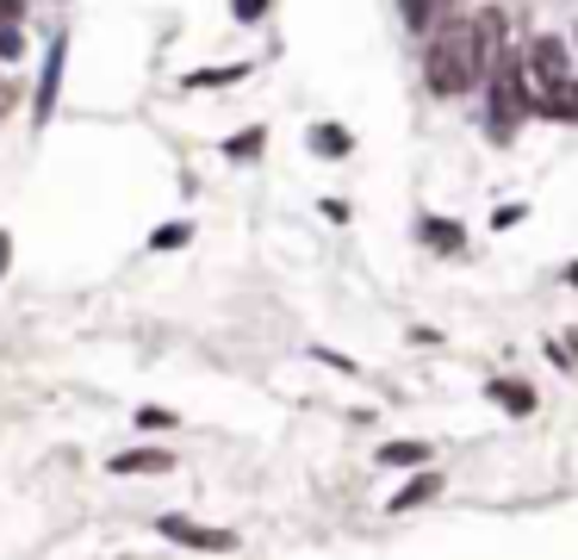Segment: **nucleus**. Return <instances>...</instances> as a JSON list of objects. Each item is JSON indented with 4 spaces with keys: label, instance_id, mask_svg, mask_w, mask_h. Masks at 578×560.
I'll return each instance as SVG.
<instances>
[{
    "label": "nucleus",
    "instance_id": "obj_1",
    "mask_svg": "<svg viewBox=\"0 0 578 560\" xmlns=\"http://www.w3.org/2000/svg\"><path fill=\"white\" fill-rule=\"evenodd\" d=\"M492 69V32L485 20H448L429 25V50H424V81L436 100H461L473 88H485Z\"/></svg>",
    "mask_w": 578,
    "mask_h": 560
},
{
    "label": "nucleus",
    "instance_id": "obj_2",
    "mask_svg": "<svg viewBox=\"0 0 578 560\" xmlns=\"http://www.w3.org/2000/svg\"><path fill=\"white\" fill-rule=\"evenodd\" d=\"M529 113H535V94H529V57H522V50H498L492 69H485V132H492V144H510Z\"/></svg>",
    "mask_w": 578,
    "mask_h": 560
},
{
    "label": "nucleus",
    "instance_id": "obj_3",
    "mask_svg": "<svg viewBox=\"0 0 578 560\" xmlns=\"http://www.w3.org/2000/svg\"><path fill=\"white\" fill-rule=\"evenodd\" d=\"M566 76H573V50H566V38H535L529 44V88L554 94Z\"/></svg>",
    "mask_w": 578,
    "mask_h": 560
},
{
    "label": "nucleus",
    "instance_id": "obj_4",
    "mask_svg": "<svg viewBox=\"0 0 578 560\" xmlns=\"http://www.w3.org/2000/svg\"><path fill=\"white\" fill-rule=\"evenodd\" d=\"M155 529H162L174 548H206V555H231V548H236L231 529H206V523H187V517H162Z\"/></svg>",
    "mask_w": 578,
    "mask_h": 560
},
{
    "label": "nucleus",
    "instance_id": "obj_5",
    "mask_svg": "<svg viewBox=\"0 0 578 560\" xmlns=\"http://www.w3.org/2000/svg\"><path fill=\"white\" fill-rule=\"evenodd\" d=\"M62 62H69V38H50V57H44V76H38V100H32V118H38V125H50V113H57Z\"/></svg>",
    "mask_w": 578,
    "mask_h": 560
},
{
    "label": "nucleus",
    "instance_id": "obj_6",
    "mask_svg": "<svg viewBox=\"0 0 578 560\" xmlns=\"http://www.w3.org/2000/svg\"><path fill=\"white\" fill-rule=\"evenodd\" d=\"M535 113H541V118H554V125H578V81L566 76L554 94H541V100H535Z\"/></svg>",
    "mask_w": 578,
    "mask_h": 560
},
{
    "label": "nucleus",
    "instance_id": "obj_7",
    "mask_svg": "<svg viewBox=\"0 0 578 560\" xmlns=\"http://www.w3.org/2000/svg\"><path fill=\"white\" fill-rule=\"evenodd\" d=\"M174 455L169 448H125V455H113V473H169Z\"/></svg>",
    "mask_w": 578,
    "mask_h": 560
},
{
    "label": "nucleus",
    "instance_id": "obj_8",
    "mask_svg": "<svg viewBox=\"0 0 578 560\" xmlns=\"http://www.w3.org/2000/svg\"><path fill=\"white\" fill-rule=\"evenodd\" d=\"M417 237H424L429 250H442V255H461L466 250V237H461V225H454V218H424V225H417Z\"/></svg>",
    "mask_w": 578,
    "mask_h": 560
},
{
    "label": "nucleus",
    "instance_id": "obj_9",
    "mask_svg": "<svg viewBox=\"0 0 578 560\" xmlns=\"http://www.w3.org/2000/svg\"><path fill=\"white\" fill-rule=\"evenodd\" d=\"M305 144H311V156H324V162H343V156L355 150V137H348L343 125H311Z\"/></svg>",
    "mask_w": 578,
    "mask_h": 560
},
{
    "label": "nucleus",
    "instance_id": "obj_10",
    "mask_svg": "<svg viewBox=\"0 0 578 560\" xmlns=\"http://www.w3.org/2000/svg\"><path fill=\"white\" fill-rule=\"evenodd\" d=\"M485 392H492L510 418H529V411H535V387H522V380H485Z\"/></svg>",
    "mask_w": 578,
    "mask_h": 560
},
{
    "label": "nucleus",
    "instance_id": "obj_11",
    "mask_svg": "<svg viewBox=\"0 0 578 560\" xmlns=\"http://www.w3.org/2000/svg\"><path fill=\"white\" fill-rule=\"evenodd\" d=\"M436 492H442V480H436V473H417L405 492H392V511H417V504H429Z\"/></svg>",
    "mask_w": 578,
    "mask_h": 560
},
{
    "label": "nucleus",
    "instance_id": "obj_12",
    "mask_svg": "<svg viewBox=\"0 0 578 560\" xmlns=\"http://www.w3.org/2000/svg\"><path fill=\"white\" fill-rule=\"evenodd\" d=\"M429 461V443H385L380 448V467H424Z\"/></svg>",
    "mask_w": 578,
    "mask_h": 560
},
{
    "label": "nucleus",
    "instance_id": "obj_13",
    "mask_svg": "<svg viewBox=\"0 0 578 560\" xmlns=\"http://www.w3.org/2000/svg\"><path fill=\"white\" fill-rule=\"evenodd\" d=\"M250 76V62H231V69H193L187 88H231V81Z\"/></svg>",
    "mask_w": 578,
    "mask_h": 560
},
{
    "label": "nucleus",
    "instance_id": "obj_14",
    "mask_svg": "<svg viewBox=\"0 0 578 560\" xmlns=\"http://www.w3.org/2000/svg\"><path fill=\"white\" fill-rule=\"evenodd\" d=\"M436 7H442V0H398V13H405L411 32H429V25H436Z\"/></svg>",
    "mask_w": 578,
    "mask_h": 560
},
{
    "label": "nucleus",
    "instance_id": "obj_15",
    "mask_svg": "<svg viewBox=\"0 0 578 560\" xmlns=\"http://www.w3.org/2000/svg\"><path fill=\"white\" fill-rule=\"evenodd\" d=\"M187 237H193V225H162V231H150V250H187Z\"/></svg>",
    "mask_w": 578,
    "mask_h": 560
},
{
    "label": "nucleus",
    "instance_id": "obj_16",
    "mask_svg": "<svg viewBox=\"0 0 578 560\" xmlns=\"http://www.w3.org/2000/svg\"><path fill=\"white\" fill-rule=\"evenodd\" d=\"M224 156H231V162H250V156H262V132L231 137V144H224Z\"/></svg>",
    "mask_w": 578,
    "mask_h": 560
},
{
    "label": "nucleus",
    "instance_id": "obj_17",
    "mask_svg": "<svg viewBox=\"0 0 578 560\" xmlns=\"http://www.w3.org/2000/svg\"><path fill=\"white\" fill-rule=\"evenodd\" d=\"M268 7H274V0H231V13H236V20H243V25L268 20Z\"/></svg>",
    "mask_w": 578,
    "mask_h": 560
},
{
    "label": "nucleus",
    "instance_id": "obj_18",
    "mask_svg": "<svg viewBox=\"0 0 578 560\" xmlns=\"http://www.w3.org/2000/svg\"><path fill=\"white\" fill-rule=\"evenodd\" d=\"M20 57H25V38L13 25H0V62H20Z\"/></svg>",
    "mask_w": 578,
    "mask_h": 560
},
{
    "label": "nucleus",
    "instance_id": "obj_19",
    "mask_svg": "<svg viewBox=\"0 0 578 560\" xmlns=\"http://www.w3.org/2000/svg\"><path fill=\"white\" fill-rule=\"evenodd\" d=\"M174 424V411H162V405H143L137 411V430H169Z\"/></svg>",
    "mask_w": 578,
    "mask_h": 560
},
{
    "label": "nucleus",
    "instance_id": "obj_20",
    "mask_svg": "<svg viewBox=\"0 0 578 560\" xmlns=\"http://www.w3.org/2000/svg\"><path fill=\"white\" fill-rule=\"evenodd\" d=\"M25 13V0H0V25H13Z\"/></svg>",
    "mask_w": 578,
    "mask_h": 560
},
{
    "label": "nucleus",
    "instance_id": "obj_21",
    "mask_svg": "<svg viewBox=\"0 0 578 560\" xmlns=\"http://www.w3.org/2000/svg\"><path fill=\"white\" fill-rule=\"evenodd\" d=\"M13 268V243H7V231H0V274Z\"/></svg>",
    "mask_w": 578,
    "mask_h": 560
},
{
    "label": "nucleus",
    "instance_id": "obj_22",
    "mask_svg": "<svg viewBox=\"0 0 578 560\" xmlns=\"http://www.w3.org/2000/svg\"><path fill=\"white\" fill-rule=\"evenodd\" d=\"M7 106H13V81H0V113H7Z\"/></svg>",
    "mask_w": 578,
    "mask_h": 560
},
{
    "label": "nucleus",
    "instance_id": "obj_23",
    "mask_svg": "<svg viewBox=\"0 0 578 560\" xmlns=\"http://www.w3.org/2000/svg\"><path fill=\"white\" fill-rule=\"evenodd\" d=\"M559 281H566V287H578V262H566V274H559Z\"/></svg>",
    "mask_w": 578,
    "mask_h": 560
}]
</instances>
